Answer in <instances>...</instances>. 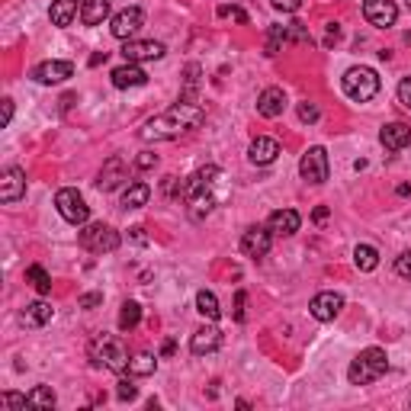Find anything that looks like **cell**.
<instances>
[{
    "label": "cell",
    "instance_id": "obj_9",
    "mask_svg": "<svg viewBox=\"0 0 411 411\" xmlns=\"http://www.w3.org/2000/svg\"><path fill=\"white\" fill-rule=\"evenodd\" d=\"M328 151L324 148H308L306 155H302V161H299V174H302V180H308V184H324L328 180Z\"/></svg>",
    "mask_w": 411,
    "mask_h": 411
},
{
    "label": "cell",
    "instance_id": "obj_35",
    "mask_svg": "<svg viewBox=\"0 0 411 411\" xmlns=\"http://www.w3.org/2000/svg\"><path fill=\"white\" fill-rule=\"evenodd\" d=\"M0 408H7V411L29 408V395H19V392H3V395H0Z\"/></svg>",
    "mask_w": 411,
    "mask_h": 411
},
{
    "label": "cell",
    "instance_id": "obj_49",
    "mask_svg": "<svg viewBox=\"0 0 411 411\" xmlns=\"http://www.w3.org/2000/svg\"><path fill=\"white\" fill-rule=\"evenodd\" d=\"M324 219H328V206H318V209L312 212V222H318V225H322Z\"/></svg>",
    "mask_w": 411,
    "mask_h": 411
},
{
    "label": "cell",
    "instance_id": "obj_2",
    "mask_svg": "<svg viewBox=\"0 0 411 411\" xmlns=\"http://www.w3.org/2000/svg\"><path fill=\"white\" fill-rule=\"evenodd\" d=\"M219 184H222V167L206 164L180 186V196H184V202L190 206L193 219H202V216H209V212L219 206V196H216V186Z\"/></svg>",
    "mask_w": 411,
    "mask_h": 411
},
{
    "label": "cell",
    "instance_id": "obj_42",
    "mask_svg": "<svg viewBox=\"0 0 411 411\" xmlns=\"http://www.w3.org/2000/svg\"><path fill=\"white\" fill-rule=\"evenodd\" d=\"M0 110H3V113H0V125H3V129H7L10 125V119H13V100H0Z\"/></svg>",
    "mask_w": 411,
    "mask_h": 411
},
{
    "label": "cell",
    "instance_id": "obj_7",
    "mask_svg": "<svg viewBox=\"0 0 411 411\" xmlns=\"http://www.w3.org/2000/svg\"><path fill=\"white\" fill-rule=\"evenodd\" d=\"M55 206H58V212H62L64 222H71V225H87L90 206L84 202V196H80L78 190H71V186L58 190V196H55Z\"/></svg>",
    "mask_w": 411,
    "mask_h": 411
},
{
    "label": "cell",
    "instance_id": "obj_38",
    "mask_svg": "<svg viewBox=\"0 0 411 411\" xmlns=\"http://www.w3.org/2000/svg\"><path fill=\"white\" fill-rule=\"evenodd\" d=\"M299 119H302V123H318V106L315 103H299Z\"/></svg>",
    "mask_w": 411,
    "mask_h": 411
},
{
    "label": "cell",
    "instance_id": "obj_19",
    "mask_svg": "<svg viewBox=\"0 0 411 411\" xmlns=\"http://www.w3.org/2000/svg\"><path fill=\"white\" fill-rule=\"evenodd\" d=\"M277 158H280V141L267 139V135L254 139L251 148H247V161H251V164H273Z\"/></svg>",
    "mask_w": 411,
    "mask_h": 411
},
{
    "label": "cell",
    "instance_id": "obj_26",
    "mask_svg": "<svg viewBox=\"0 0 411 411\" xmlns=\"http://www.w3.org/2000/svg\"><path fill=\"white\" fill-rule=\"evenodd\" d=\"M52 306H49V302H42V299H39V302H29L26 308H23V324H29V328H42V324H49L52 322Z\"/></svg>",
    "mask_w": 411,
    "mask_h": 411
},
{
    "label": "cell",
    "instance_id": "obj_39",
    "mask_svg": "<svg viewBox=\"0 0 411 411\" xmlns=\"http://www.w3.org/2000/svg\"><path fill=\"white\" fill-rule=\"evenodd\" d=\"M395 273L402 277V280H411V251H405L399 261H395Z\"/></svg>",
    "mask_w": 411,
    "mask_h": 411
},
{
    "label": "cell",
    "instance_id": "obj_34",
    "mask_svg": "<svg viewBox=\"0 0 411 411\" xmlns=\"http://www.w3.org/2000/svg\"><path fill=\"white\" fill-rule=\"evenodd\" d=\"M286 42H289V29L286 26H270V35H267V55H277Z\"/></svg>",
    "mask_w": 411,
    "mask_h": 411
},
{
    "label": "cell",
    "instance_id": "obj_51",
    "mask_svg": "<svg viewBox=\"0 0 411 411\" xmlns=\"http://www.w3.org/2000/svg\"><path fill=\"white\" fill-rule=\"evenodd\" d=\"M100 62H106V52H100V55H94V58H90V64H94V68H96Z\"/></svg>",
    "mask_w": 411,
    "mask_h": 411
},
{
    "label": "cell",
    "instance_id": "obj_50",
    "mask_svg": "<svg viewBox=\"0 0 411 411\" xmlns=\"http://www.w3.org/2000/svg\"><path fill=\"white\" fill-rule=\"evenodd\" d=\"M174 353V341H164V347H161V357H170Z\"/></svg>",
    "mask_w": 411,
    "mask_h": 411
},
{
    "label": "cell",
    "instance_id": "obj_52",
    "mask_svg": "<svg viewBox=\"0 0 411 411\" xmlns=\"http://www.w3.org/2000/svg\"><path fill=\"white\" fill-rule=\"evenodd\" d=\"M408 7H411V0H408Z\"/></svg>",
    "mask_w": 411,
    "mask_h": 411
},
{
    "label": "cell",
    "instance_id": "obj_25",
    "mask_svg": "<svg viewBox=\"0 0 411 411\" xmlns=\"http://www.w3.org/2000/svg\"><path fill=\"white\" fill-rule=\"evenodd\" d=\"M148 200H151V186L141 184V180H132L123 190V209H141V206H148Z\"/></svg>",
    "mask_w": 411,
    "mask_h": 411
},
{
    "label": "cell",
    "instance_id": "obj_37",
    "mask_svg": "<svg viewBox=\"0 0 411 411\" xmlns=\"http://www.w3.org/2000/svg\"><path fill=\"white\" fill-rule=\"evenodd\" d=\"M289 39L292 42H312V35H308V29H306V23H289Z\"/></svg>",
    "mask_w": 411,
    "mask_h": 411
},
{
    "label": "cell",
    "instance_id": "obj_46",
    "mask_svg": "<svg viewBox=\"0 0 411 411\" xmlns=\"http://www.w3.org/2000/svg\"><path fill=\"white\" fill-rule=\"evenodd\" d=\"M129 238L135 241V245H148V235H145V228H139V225L129 228Z\"/></svg>",
    "mask_w": 411,
    "mask_h": 411
},
{
    "label": "cell",
    "instance_id": "obj_45",
    "mask_svg": "<svg viewBox=\"0 0 411 411\" xmlns=\"http://www.w3.org/2000/svg\"><path fill=\"white\" fill-rule=\"evenodd\" d=\"M219 17H235L238 23H247V13L238 7H219Z\"/></svg>",
    "mask_w": 411,
    "mask_h": 411
},
{
    "label": "cell",
    "instance_id": "obj_30",
    "mask_svg": "<svg viewBox=\"0 0 411 411\" xmlns=\"http://www.w3.org/2000/svg\"><path fill=\"white\" fill-rule=\"evenodd\" d=\"M26 280L35 286V292H39V296L52 292V277H49V273H45V267H39V263L26 267Z\"/></svg>",
    "mask_w": 411,
    "mask_h": 411
},
{
    "label": "cell",
    "instance_id": "obj_31",
    "mask_svg": "<svg viewBox=\"0 0 411 411\" xmlns=\"http://www.w3.org/2000/svg\"><path fill=\"white\" fill-rule=\"evenodd\" d=\"M196 87H200V64H186L184 71V103H196Z\"/></svg>",
    "mask_w": 411,
    "mask_h": 411
},
{
    "label": "cell",
    "instance_id": "obj_43",
    "mask_svg": "<svg viewBox=\"0 0 411 411\" xmlns=\"http://www.w3.org/2000/svg\"><path fill=\"white\" fill-rule=\"evenodd\" d=\"M155 164H158V155H151V151H141L139 161H135V167H139V170H148V167H155Z\"/></svg>",
    "mask_w": 411,
    "mask_h": 411
},
{
    "label": "cell",
    "instance_id": "obj_41",
    "mask_svg": "<svg viewBox=\"0 0 411 411\" xmlns=\"http://www.w3.org/2000/svg\"><path fill=\"white\" fill-rule=\"evenodd\" d=\"M100 302H103V296H100V292H84V296L78 299V306H80V308H96Z\"/></svg>",
    "mask_w": 411,
    "mask_h": 411
},
{
    "label": "cell",
    "instance_id": "obj_29",
    "mask_svg": "<svg viewBox=\"0 0 411 411\" xmlns=\"http://www.w3.org/2000/svg\"><path fill=\"white\" fill-rule=\"evenodd\" d=\"M155 369H158V357H151V353H135L129 360V376H155Z\"/></svg>",
    "mask_w": 411,
    "mask_h": 411
},
{
    "label": "cell",
    "instance_id": "obj_17",
    "mask_svg": "<svg viewBox=\"0 0 411 411\" xmlns=\"http://www.w3.org/2000/svg\"><path fill=\"white\" fill-rule=\"evenodd\" d=\"M33 78L39 84H62V80L74 78V64L71 62H42L33 71Z\"/></svg>",
    "mask_w": 411,
    "mask_h": 411
},
{
    "label": "cell",
    "instance_id": "obj_20",
    "mask_svg": "<svg viewBox=\"0 0 411 411\" xmlns=\"http://www.w3.org/2000/svg\"><path fill=\"white\" fill-rule=\"evenodd\" d=\"M299 225H302V216H299L296 209H277L270 219H267V228H270L273 235H283V238L296 235Z\"/></svg>",
    "mask_w": 411,
    "mask_h": 411
},
{
    "label": "cell",
    "instance_id": "obj_32",
    "mask_svg": "<svg viewBox=\"0 0 411 411\" xmlns=\"http://www.w3.org/2000/svg\"><path fill=\"white\" fill-rule=\"evenodd\" d=\"M29 408H55L52 385H35L33 392H29Z\"/></svg>",
    "mask_w": 411,
    "mask_h": 411
},
{
    "label": "cell",
    "instance_id": "obj_13",
    "mask_svg": "<svg viewBox=\"0 0 411 411\" xmlns=\"http://www.w3.org/2000/svg\"><path fill=\"white\" fill-rule=\"evenodd\" d=\"M145 26V13H141V7H125L119 10L113 17V26H110V33L116 35V39H135V33Z\"/></svg>",
    "mask_w": 411,
    "mask_h": 411
},
{
    "label": "cell",
    "instance_id": "obj_28",
    "mask_svg": "<svg viewBox=\"0 0 411 411\" xmlns=\"http://www.w3.org/2000/svg\"><path fill=\"white\" fill-rule=\"evenodd\" d=\"M353 263H357V270L369 273L379 267V251L373 245H357L353 247Z\"/></svg>",
    "mask_w": 411,
    "mask_h": 411
},
{
    "label": "cell",
    "instance_id": "obj_23",
    "mask_svg": "<svg viewBox=\"0 0 411 411\" xmlns=\"http://www.w3.org/2000/svg\"><path fill=\"white\" fill-rule=\"evenodd\" d=\"M49 17H52L55 26H71L74 19L80 17V7L78 0H52V10H49Z\"/></svg>",
    "mask_w": 411,
    "mask_h": 411
},
{
    "label": "cell",
    "instance_id": "obj_22",
    "mask_svg": "<svg viewBox=\"0 0 411 411\" xmlns=\"http://www.w3.org/2000/svg\"><path fill=\"white\" fill-rule=\"evenodd\" d=\"M110 78H113V87H119V90L145 87V84H148V74H145L139 64H132V62H125L123 68H116Z\"/></svg>",
    "mask_w": 411,
    "mask_h": 411
},
{
    "label": "cell",
    "instance_id": "obj_12",
    "mask_svg": "<svg viewBox=\"0 0 411 411\" xmlns=\"http://www.w3.org/2000/svg\"><path fill=\"white\" fill-rule=\"evenodd\" d=\"M26 196V174L19 170V167H3L0 170V200L13 206Z\"/></svg>",
    "mask_w": 411,
    "mask_h": 411
},
{
    "label": "cell",
    "instance_id": "obj_44",
    "mask_svg": "<svg viewBox=\"0 0 411 411\" xmlns=\"http://www.w3.org/2000/svg\"><path fill=\"white\" fill-rule=\"evenodd\" d=\"M277 10H283V13H296L299 7H302V0H270Z\"/></svg>",
    "mask_w": 411,
    "mask_h": 411
},
{
    "label": "cell",
    "instance_id": "obj_14",
    "mask_svg": "<svg viewBox=\"0 0 411 411\" xmlns=\"http://www.w3.org/2000/svg\"><path fill=\"white\" fill-rule=\"evenodd\" d=\"M270 245H273V231H270V228L251 225L245 235H241V251H245V257H254V261L267 257Z\"/></svg>",
    "mask_w": 411,
    "mask_h": 411
},
{
    "label": "cell",
    "instance_id": "obj_5",
    "mask_svg": "<svg viewBox=\"0 0 411 411\" xmlns=\"http://www.w3.org/2000/svg\"><path fill=\"white\" fill-rule=\"evenodd\" d=\"M341 87H344V94L350 96V100H357V103H369L373 96L379 94V74L373 68H350L347 74L341 78Z\"/></svg>",
    "mask_w": 411,
    "mask_h": 411
},
{
    "label": "cell",
    "instance_id": "obj_8",
    "mask_svg": "<svg viewBox=\"0 0 411 411\" xmlns=\"http://www.w3.org/2000/svg\"><path fill=\"white\" fill-rule=\"evenodd\" d=\"M164 55H167L164 42H155V39H125V45H123V58L132 64L161 62Z\"/></svg>",
    "mask_w": 411,
    "mask_h": 411
},
{
    "label": "cell",
    "instance_id": "obj_47",
    "mask_svg": "<svg viewBox=\"0 0 411 411\" xmlns=\"http://www.w3.org/2000/svg\"><path fill=\"white\" fill-rule=\"evenodd\" d=\"M235 322H245V292L235 296Z\"/></svg>",
    "mask_w": 411,
    "mask_h": 411
},
{
    "label": "cell",
    "instance_id": "obj_36",
    "mask_svg": "<svg viewBox=\"0 0 411 411\" xmlns=\"http://www.w3.org/2000/svg\"><path fill=\"white\" fill-rule=\"evenodd\" d=\"M116 399H119V402H135V399H139V389L132 385V376H123V379H119Z\"/></svg>",
    "mask_w": 411,
    "mask_h": 411
},
{
    "label": "cell",
    "instance_id": "obj_11",
    "mask_svg": "<svg viewBox=\"0 0 411 411\" xmlns=\"http://www.w3.org/2000/svg\"><path fill=\"white\" fill-rule=\"evenodd\" d=\"M363 17H367L369 26L389 29L399 19V7H395L392 0H363Z\"/></svg>",
    "mask_w": 411,
    "mask_h": 411
},
{
    "label": "cell",
    "instance_id": "obj_48",
    "mask_svg": "<svg viewBox=\"0 0 411 411\" xmlns=\"http://www.w3.org/2000/svg\"><path fill=\"white\" fill-rule=\"evenodd\" d=\"M338 39H341V26H338V23H328V45H334Z\"/></svg>",
    "mask_w": 411,
    "mask_h": 411
},
{
    "label": "cell",
    "instance_id": "obj_15",
    "mask_svg": "<svg viewBox=\"0 0 411 411\" xmlns=\"http://www.w3.org/2000/svg\"><path fill=\"white\" fill-rule=\"evenodd\" d=\"M344 308V296L341 292H318L315 299H312V306H308V312H312V318H318V322H334V318L341 315Z\"/></svg>",
    "mask_w": 411,
    "mask_h": 411
},
{
    "label": "cell",
    "instance_id": "obj_21",
    "mask_svg": "<svg viewBox=\"0 0 411 411\" xmlns=\"http://www.w3.org/2000/svg\"><path fill=\"white\" fill-rule=\"evenodd\" d=\"M283 110H286V94L280 87H267L257 96V113L263 119H277V116H283Z\"/></svg>",
    "mask_w": 411,
    "mask_h": 411
},
{
    "label": "cell",
    "instance_id": "obj_18",
    "mask_svg": "<svg viewBox=\"0 0 411 411\" xmlns=\"http://www.w3.org/2000/svg\"><path fill=\"white\" fill-rule=\"evenodd\" d=\"M379 141H383L385 151H402L411 145V125L405 123H389L383 125V132H379Z\"/></svg>",
    "mask_w": 411,
    "mask_h": 411
},
{
    "label": "cell",
    "instance_id": "obj_33",
    "mask_svg": "<svg viewBox=\"0 0 411 411\" xmlns=\"http://www.w3.org/2000/svg\"><path fill=\"white\" fill-rule=\"evenodd\" d=\"M139 322H141V306H139V302H123V312H119V328H123V331H132Z\"/></svg>",
    "mask_w": 411,
    "mask_h": 411
},
{
    "label": "cell",
    "instance_id": "obj_16",
    "mask_svg": "<svg viewBox=\"0 0 411 411\" xmlns=\"http://www.w3.org/2000/svg\"><path fill=\"white\" fill-rule=\"evenodd\" d=\"M219 347H222V331L216 324H202L200 331L190 338V350L196 357H209V353H216Z\"/></svg>",
    "mask_w": 411,
    "mask_h": 411
},
{
    "label": "cell",
    "instance_id": "obj_24",
    "mask_svg": "<svg viewBox=\"0 0 411 411\" xmlns=\"http://www.w3.org/2000/svg\"><path fill=\"white\" fill-rule=\"evenodd\" d=\"M110 17V0H84L80 3V23L84 26H100Z\"/></svg>",
    "mask_w": 411,
    "mask_h": 411
},
{
    "label": "cell",
    "instance_id": "obj_10",
    "mask_svg": "<svg viewBox=\"0 0 411 411\" xmlns=\"http://www.w3.org/2000/svg\"><path fill=\"white\" fill-rule=\"evenodd\" d=\"M123 184H129V164H125V158L113 155V158L103 161V170H100V177H96V186H100L103 193H113Z\"/></svg>",
    "mask_w": 411,
    "mask_h": 411
},
{
    "label": "cell",
    "instance_id": "obj_3",
    "mask_svg": "<svg viewBox=\"0 0 411 411\" xmlns=\"http://www.w3.org/2000/svg\"><path fill=\"white\" fill-rule=\"evenodd\" d=\"M87 353L96 369H110V373H125L132 360L125 344L119 338H113V334H96L94 341H90Z\"/></svg>",
    "mask_w": 411,
    "mask_h": 411
},
{
    "label": "cell",
    "instance_id": "obj_40",
    "mask_svg": "<svg viewBox=\"0 0 411 411\" xmlns=\"http://www.w3.org/2000/svg\"><path fill=\"white\" fill-rule=\"evenodd\" d=\"M399 103H402L405 110H411V78H405L402 84H399Z\"/></svg>",
    "mask_w": 411,
    "mask_h": 411
},
{
    "label": "cell",
    "instance_id": "obj_6",
    "mask_svg": "<svg viewBox=\"0 0 411 411\" xmlns=\"http://www.w3.org/2000/svg\"><path fill=\"white\" fill-rule=\"evenodd\" d=\"M119 245H123L119 231L110 228V225H103V222L87 225L84 231H80V247H87V251H94V254H113Z\"/></svg>",
    "mask_w": 411,
    "mask_h": 411
},
{
    "label": "cell",
    "instance_id": "obj_4",
    "mask_svg": "<svg viewBox=\"0 0 411 411\" xmlns=\"http://www.w3.org/2000/svg\"><path fill=\"white\" fill-rule=\"evenodd\" d=\"M385 373H389V357H385V350L383 347H367V350H360L357 360L350 363L347 379H350V385H369V383H376L379 376H385Z\"/></svg>",
    "mask_w": 411,
    "mask_h": 411
},
{
    "label": "cell",
    "instance_id": "obj_1",
    "mask_svg": "<svg viewBox=\"0 0 411 411\" xmlns=\"http://www.w3.org/2000/svg\"><path fill=\"white\" fill-rule=\"evenodd\" d=\"M206 113H202L200 103H174L170 110H164L161 116H151L145 129H141V139L145 141H170V139H180L184 132L202 125Z\"/></svg>",
    "mask_w": 411,
    "mask_h": 411
},
{
    "label": "cell",
    "instance_id": "obj_27",
    "mask_svg": "<svg viewBox=\"0 0 411 411\" xmlns=\"http://www.w3.org/2000/svg\"><path fill=\"white\" fill-rule=\"evenodd\" d=\"M196 312H200L206 322H219L222 308H219V299H216V292H209V289H200V292H196Z\"/></svg>",
    "mask_w": 411,
    "mask_h": 411
}]
</instances>
